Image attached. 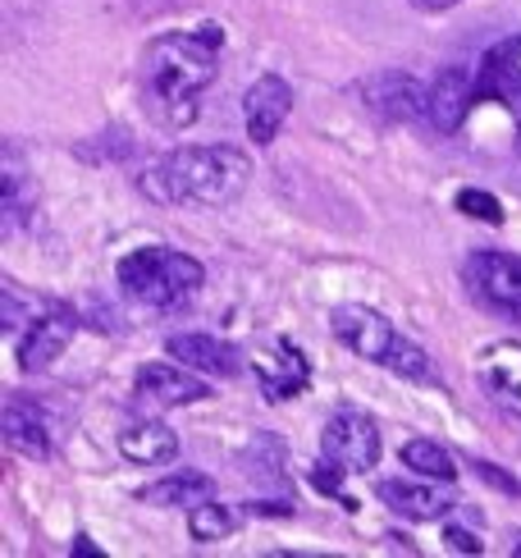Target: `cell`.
<instances>
[{
	"instance_id": "1",
	"label": "cell",
	"mask_w": 521,
	"mask_h": 558,
	"mask_svg": "<svg viewBox=\"0 0 521 558\" xmlns=\"http://www.w3.org/2000/svg\"><path fill=\"white\" fill-rule=\"evenodd\" d=\"M220 46L225 33L216 23H202V28L187 33H160L147 41V51H142V92H147V106L170 129L197 120V97L220 74Z\"/></svg>"
},
{
	"instance_id": "2",
	"label": "cell",
	"mask_w": 521,
	"mask_h": 558,
	"mask_svg": "<svg viewBox=\"0 0 521 558\" xmlns=\"http://www.w3.org/2000/svg\"><path fill=\"white\" fill-rule=\"evenodd\" d=\"M247 189V156L233 147H179L142 179V193L165 206H225Z\"/></svg>"
},
{
	"instance_id": "3",
	"label": "cell",
	"mask_w": 521,
	"mask_h": 558,
	"mask_svg": "<svg viewBox=\"0 0 521 558\" xmlns=\"http://www.w3.org/2000/svg\"><path fill=\"white\" fill-rule=\"evenodd\" d=\"M202 262L174 247H137L120 262V289L152 312H179L202 289Z\"/></svg>"
},
{
	"instance_id": "4",
	"label": "cell",
	"mask_w": 521,
	"mask_h": 558,
	"mask_svg": "<svg viewBox=\"0 0 521 558\" xmlns=\"http://www.w3.org/2000/svg\"><path fill=\"white\" fill-rule=\"evenodd\" d=\"M329 325H335L339 343L348 348V353H358L375 366H389L398 371V376H412V380H425L431 376V357H425V348L412 343L408 335L393 330V320H385L380 312L371 307H339L335 316H329Z\"/></svg>"
},
{
	"instance_id": "5",
	"label": "cell",
	"mask_w": 521,
	"mask_h": 558,
	"mask_svg": "<svg viewBox=\"0 0 521 558\" xmlns=\"http://www.w3.org/2000/svg\"><path fill=\"white\" fill-rule=\"evenodd\" d=\"M476 101H499L517 124V151H521V33L494 41L476 64Z\"/></svg>"
},
{
	"instance_id": "6",
	"label": "cell",
	"mask_w": 521,
	"mask_h": 558,
	"mask_svg": "<svg viewBox=\"0 0 521 558\" xmlns=\"http://www.w3.org/2000/svg\"><path fill=\"white\" fill-rule=\"evenodd\" d=\"M320 453L335 462L339 472H366V468H375V458H380V430H375L371 416L343 408L325 422Z\"/></svg>"
},
{
	"instance_id": "7",
	"label": "cell",
	"mask_w": 521,
	"mask_h": 558,
	"mask_svg": "<svg viewBox=\"0 0 521 558\" xmlns=\"http://www.w3.org/2000/svg\"><path fill=\"white\" fill-rule=\"evenodd\" d=\"M467 284L485 307L521 320V257H512V252H476L467 262Z\"/></svg>"
},
{
	"instance_id": "8",
	"label": "cell",
	"mask_w": 521,
	"mask_h": 558,
	"mask_svg": "<svg viewBox=\"0 0 521 558\" xmlns=\"http://www.w3.org/2000/svg\"><path fill=\"white\" fill-rule=\"evenodd\" d=\"M289 110H293V87L283 83L279 74H260L252 87H247V97H243V114H247V133L256 137L260 147L275 143L283 120H289Z\"/></svg>"
},
{
	"instance_id": "9",
	"label": "cell",
	"mask_w": 521,
	"mask_h": 558,
	"mask_svg": "<svg viewBox=\"0 0 521 558\" xmlns=\"http://www.w3.org/2000/svg\"><path fill=\"white\" fill-rule=\"evenodd\" d=\"M476 376L494 393V403L508 408L512 416H521V343L517 339L485 343L476 353Z\"/></svg>"
},
{
	"instance_id": "10",
	"label": "cell",
	"mask_w": 521,
	"mask_h": 558,
	"mask_svg": "<svg viewBox=\"0 0 521 558\" xmlns=\"http://www.w3.org/2000/svg\"><path fill=\"white\" fill-rule=\"evenodd\" d=\"M471 106H476V69H444L431 83V106H425V114H431V124L439 133H458Z\"/></svg>"
},
{
	"instance_id": "11",
	"label": "cell",
	"mask_w": 521,
	"mask_h": 558,
	"mask_svg": "<svg viewBox=\"0 0 521 558\" xmlns=\"http://www.w3.org/2000/svg\"><path fill=\"white\" fill-rule=\"evenodd\" d=\"M5 445L23 458H51V449H56L51 412L28 403V399H10L5 403Z\"/></svg>"
},
{
	"instance_id": "12",
	"label": "cell",
	"mask_w": 521,
	"mask_h": 558,
	"mask_svg": "<svg viewBox=\"0 0 521 558\" xmlns=\"http://www.w3.org/2000/svg\"><path fill=\"white\" fill-rule=\"evenodd\" d=\"M133 389H137V399L147 403V408H183V403H202L206 399V385L202 380H193L179 366H160V362L156 366H142Z\"/></svg>"
},
{
	"instance_id": "13",
	"label": "cell",
	"mask_w": 521,
	"mask_h": 558,
	"mask_svg": "<svg viewBox=\"0 0 521 558\" xmlns=\"http://www.w3.org/2000/svg\"><path fill=\"white\" fill-rule=\"evenodd\" d=\"M366 106L389 114V120H416V114H425V106H431V92L408 74H380L366 83Z\"/></svg>"
},
{
	"instance_id": "14",
	"label": "cell",
	"mask_w": 521,
	"mask_h": 558,
	"mask_svg": "<svg viewBox=\"0 0 521 558\" xmlns=\"http://www.w3.org/2000/svg\"><path fill=\"white\" fill-rule=\"evenodd\" d=\"M380 499L393 508V513L412 518V522H435L453 508V495L439 490V485H421V481H385Z\"/></svg>"
},
{
	"instance_id": "15",
	"label": "cell",
	"mask_w": 521,
	"mask_h": 558,
	"mask_svg": "<svg viewBox=\"0 0 521 558\" xmlns=\"http://www.w3.org/2000/svg\"><path fill=\"white\" fill-rule=\"evenodd\" d=\"M74 330H78V320H74V316H64V312L33 320L28 339L19 343V362H23V371H41V366H51V362L64 353V348H69Z\"/></svg>"
},
{
	"instance_id": "16",
	"label": "cell",
	"mask_w": 521,
	"mask_h": 558,
	"mask_svg": "<svg viewBox=\"0 0 521 558\" xmlns=\"http://www.w3.org/2000/svg\"><path fill=\"white\" fill-rule=\"evenodd\" d=\"M165 353L179 357V366L187 371H210V376H233L239 371V353L229 343L210 339V335H174L165 343Z\"/></svg>"
},
{
	"instance_id": "17",
	"label": "cell",
	"mask_w": 521,
	"mask_h": 558,
	"mask_svg": "<svg viewBox=\"0 0 521 558\" xmlns=\"http://www.w3.org/2000/svg\"><path fill=\"white\" fill-rule=\"evenodd\" d=\"M120 453L137 468H160V462H170L179 453V435L160 422H137L120 435Z\"/></svg>"
},
{
	"instance_id": "18",
	"label": "cell",
	"mask_w": 521,
	"mask_h": 558,
	"mask_svg": "<svg viewBox=\"0 0 521 558\" xmlns=\"http://www.w3.org/2000/svg\"><path fill=\"white\" fill-rule=\"evenodd\" d=\"M210 495H216V485H210L206 476H197V472H174V476H165V481H156V485H147L142 490V504H156V508H197V504H206Z\"/></svg>"
},
{
	"instance_id": "19",
	"label": "cell",
	"mask_w": 521,
	"mask_h": 558,
	"mask_svg": "<svg viewBox=\"0 0 521 558\" xmlns=\"http://www.w3.org/2000/svg\"><path fill=\"white\" fill-rule=\"evenodd\" d=\"M256 376H260V385H266L270 403H283V399H298V393H302V385H306V362H302L298 348L283 343V348H279V366L256 362Z\"/></svg>"
},
{
	"instance_id": "20",
	"label": "cell",
	"mask_w": 521,
	"mask_h": 558,
	"mask_svg": "<svg viewBox=\"0 0 521 558\" xmlns=\"http://www.w3.org/2000/svg\"><path fill=\"white\" fill-rule=\"evenodd\" d=\"M402 462H408V468L416 476H425V481H453L458 476L453 458H448V449H439L435 439H412V445L402 449Z\"/></svg>"
},
{
	"instance_id": "21",
	"label": "cell",
	"mask_w": 521,
	"mask_h": 558,
	"mask_svg": "<svg viewBox=\"0 0 521 558\" xmlns=\"http://www.w3.org/2000/svg\"><path fill=\"white\" fill-rule=\"evenodd\" d=\"M187 531H193V541L210 545V541H225L229 531H233V513L220 504H197V508H187Z\"/></svg>"
},
{
	"instance_id": "22",
	"label": "cell",
	"mask_w": 521,
	"mask_h": 558,
	"mask_svg": "<svg viewBox=\"0 0 521 558\" xmlns=\"http://www.w3.org/2000/svg\"><path fill=\"white\" fill-rule=\"evenodd\" d=\"M458 211L471 216V220H485V225H504V206L494 202L489 193H476V189H462L458 193Z\"/></svg>"
},
{
	"instance_id": "23",
	"label": "cell",
	"mask_w": 521,
	"mask_h": 558,
	"mask_svg": "<svg viewBox=\"0 0 521 558\" xmlns=\"http://www.w3.org/2000/svg\"><path fill=\"white\" fill-rule=\"evenodd\" d=\"M448 541H453V549H462V554H481V541H471L467 531H448Z\"/></svg>"
},
{
	"instance_id": "24",
	"label": "cell",
	"mask_w": 521,
	"mask_h": 558,
	"mask_svg": "<svg viewBox=\"0 0 521 558\" xmlns=\"http://www.w3.org/2000/svg\"><path fill=\"white\" fill-rule=\"evenodd\" d=\"M412 5H421V10H444V5H458V0H412Z\"/></svg>"
},
{
	"instance_id": "25",
	"label": "cell",
	"mask_w": 521,
	"mask_h": 558,
	"mask_svg": "<svg viewBox=\"0 0 521 558\" xmlns=\"http://www.w3.org/2000/svg\"><path fill=\"white\" fill-rule=\"evenodd\" d=\"M517 554H521V545H517Z\"/></svg>"
}]
</instances>
